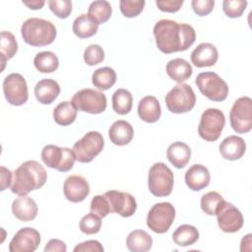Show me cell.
I'll list each match as a JSON object with an SVG mask.
<instances>
[{
	"label": "cell",
	"mask_w": 252,
	"mask_h": 252,
	"mask_svg": "<svg viewBox=\"0 0 252 252\" xmlns=\"http://www.w3.org/2000/svg\"><path fill=\"white\" fill-rule=\"evenodd\" d=\"M153 32L158 48L165 54L184 51L196 39V32L192 26L185 23L179 24L168 19L157 22Z\"/></svg>",
	"instance_id": "cell-1"
},
{
	"label": "cell",
	"mask_w": 252,
	"mask_h": 252,
	"mask_svg": "<svg viewBox=\"0 0 252 252\" xmlns=\"http://www.w3.org/2000/svg\"><path fill=\"white\" fill-rule=\"evenodd\" d=\"M46 179L47 172L38 161L27 160L13 172L11 191L19 196L28 195L31 191L41 188Z\"/></svg>",
	"instance_id": "cell-2"
},
{
	"label": "cell",
	"mask_w": 252,
	"mask_h": 252,
	"mask_svg": "<svg viewBox=\"0 0 252 252\" xmlns=\"http://www.w3.org/2000/svg\"><path fill=\"white\" fill-rule=\"evenodd\" d=\"M24 41L32 46H44L52 43L56 37L55 26L47 20L30 18L21 27Z\"/></svg>",
	"instance_id": "cell-3"
},
{
	"label": "cell",
	"mask_w": 252,
	"mask_h": 252,
	"mask_svg": "<svg viewBox=\"0 0 252 252\" xmlns=\"http://www.w3.org/2000/svg\"><path fill=\"white\" fill-rule=\"evenodd\" d=\"M173 183V172L165 163L156 162L152 165L148 175V186L154 196L166 197L170 195Z\"/></svg>",
	"instance_id": "cell-4"
},
{
	"label": "cell",
	"mask_w": 252,
	"mask_h": 252,
	"mask_svg": "<svg viewBox=\"0 0 252 252\" xmlns=\"http://www.w3.org/2000/svg\"><path fill=\"white\" fill-rule=\"evenodd\" d=\"M165 104L167 109L172 113L188 112L196 104L195 93L188 84H177L165 95Z\"/></svg>",
	"instance_id": "cell-5"
},
{
	"label": "cell",
	"mask_w": 252,
	"mask_h": 252,
	"mask_svg": "<svg viewBox=\"0 0 252 252\" xmlns=\"http://www.w3.org/2000/svg\"><path fill=\"white\" fill-rule=\"evenodd\" d=\"M195 83L206 97L213 101H222L228 94V86L217 73L202 72L196 77Z\"/></svg>",
	"instance_id": "cell-6"
},
{
	"label": "cell",
	"mask_w": 252,
	"mask_h": 252,
	"mask_svg": "<svg viewBox=\"0 0 252 252\" xmlns=\"http://www.w3.org/2000/svg\"><path fill=\"white\" fill-rule=\"evenodd\" d=\"M40 157L45 165L60 172L71 170L77 160L73 149L61 148L55 145L45 146L41 151Z\"/></svg>",
	"instance_id": "cell-7"
},
{
	"label": "cell",
	"mask_w": 252,
	"mask_h": 252,
	"mask_svg": "<svg viewBox=\"0 0 252 252\" xmlns=\"http://www.w3.org/2000/svg\"><path fill=\"white\" fill-rule=\"evenodd\" d=\"M71 101L77 110L91 114L103 112L107 105L106 96L102 92L89 88L78 91L73 95Z\"/></svg>",
	"instance_id": "cell-8"
},
{
	"label": "cell",
	"mask_w": 252,
	"mask_h": 252,
	"mask_svg": "<svg viewBox=\"0 0 252 252\" xmlns=\"http://www.w3.org/2000/svg\"><path fill=\"white\" fill-rule=\"evenodd\" d=\"M224 124L225 117L221 110L219 108H208L201 115L198 134L205 141L215 142L220 138Z\"/></svg>",
	"instance_id": "cell-9"
},
{
	"label": "cell",
	"mask_w": 252,
	"mask_h": 252,
	"mask_svg": "<svg viewBox=\"0 0 252 252\" xmlns=\"http://www.w3.org/2000/svg\"><path fill=\"white\" fill-rule=\"evenodd\" d=\"M104 147L102 135L96 131H90L73 146V151L79 162H91L96 158Z\"/></svg>",
	"instance_id": "cell-10"
},
{
	"label": "cell",
	"mask_w": 252,
	"mask_h": 252,
	"mask_svg": "<svg viewBox=\"0 0 252 252\" xmlns=\"http://www.w3.org/2000/svg\"><path fill=\"white\" fill-rule=\"evenodd\" d=\"M175 219V209L169 202L155 204L147 216L148 227L156 233H164Z\"/></svg>",
	"instance_id": "cell-11"
},
{
	"label": "cell",
	"mask_w": 252,
	"mask_h": 252,
	"mask_svg": "<svg viewBox=\"0 0 252 252\" xmlns=\"http://www.w3.org/2000/svg\"><path fill=\"white\" fill-rule=\"evenodd\" d=\"M231 128L238 134L248 133L252 129V99L249 96L237 98L229 112Z\"/></svg>",
	"instance_id": "cell-12"
},
{
	"label": "cell",
	"mask_w": 252,
	"mask_h": 252,
	"mask_svg": "<svg viewBox=\"0 0 252 252\" xmlns=\"http://www.w3.org/2000/svg\"><path fill=\"white\" fill-rule=\"evenodd\" d=\"M3 93L10 104L23 105L29 98L26 79L19 73L9 74L3 81Z\"/></svg>",
	"instance_id": "cell-13"
},
{
	"label": "cell",
	"mask_w": 252,
	"mask_h": 252,
	"mask_svg": "<svg viewBox=\"0 0 252 252\" xmlns=\"http://www.w3.org/2000/svg\"><path fill=\"white\" fill-rule=\"evenodd\" d=\"M216 216L219 227L223 232L227 233L238 231L244 222L241 212L231 203H228L224 200L220 204L216 212Z\"/></svg>",
	"instance_id": "cell-14"
},
{
	"label": "cell",
	"mask_w": 252,
	"mask_h": 252,
	"mask_svg": "<svg viewBox=\"0 0 252 252\" xmlns=\"http://www.w3.org/2000/svg\"><path fill=\"white\" fill-rule=\"evenodd\" d=\"M110 206L111 213L120 215L123 218L133 216L137 210L135 198L128 192L110 190L104 193Z\"/></svg>",
	"instance_id": "cell-15"
},
{
	"label": "cell",
	"mask_w": 252,
	"mask_h": 252,
	"mask_svg": "<svg viewBox=\"0 0 252 252\" xmlns=\"http://www.w3.org/2000/svg\"><path fill=\"white\" fill-rule=\"evenodd\" d=\"M40 243L39 232L32 227H23L16 232L9 244L10 252H33Z\"/></svg>",
	"instance_id": "cell-16"
},
{
	"label": "cell",
	"mask_w": 252,
	"mask_h": 252,
	"mask_svg": "<svg viewBox=\"0 0 252 252\" xmlns=\"http://www.w3.org/2000/svg\"><path fill=\"white\" fill-rule=\"evenodd\" d=\"M90 184L82 175H70L63 184V192L66 199L73 203L84 201L90 194Z\"/></svg>",
	"instance_id": "cell-17"
},
{
	"label": "cell",
	"mask_w": 252,
	"mask_h": 252,
	"mask_svg": "<svg viewBox=\"0 0 252 252\" xmlns=\"http://www.w3.org/2000/svg\"><path fill=\"white\" fill-rule=\"evenodd\" d=\"M218 58L217 47L209 42L200 43L191 53V62L198 68L213 66L218 61Z\"/></svg>",
	"instance_id": "cell-18"
},
{
	"label": "cell",
	"mask_w": 252,
	"mask_h": 252,
	"mask_svg": "<svg viewBox=\"0 0 252 252\" xmlns=\"http://www.w3.org/2000/svg\"><path fill=\"white\" fill-rule=\"evenodd\" d=\"M185 183L189 189L200 191L210 184L211 175L209 169L203 164H193L185 172Z\"/></svg>",
	"instance_id": "cell-19"
},
{
	"label": "cell",
	"mask_w": 252,
	"mask_h": 252,
	"mask_svg": "<svg viewBox=\"0 0 252 252\" xmlns=\"http://www.w3.org/2000/svg\"><path fill=\"white\" fill-rule=\"evenodd\" d=\"M38 208L34 200L28 195L20 196L12 203V213L21 221H31L37 216Z\"/></svg>",
	"instance_id": "cell-20"
},
{
	"label": "cell",
	"mask_w": 252,
	"mask_h": 252,
	"mask_svg": "<svg viewBox=\"0 0 252 252\" xmlns=\"http://www.w3.org/2000/svg\"><path fill=\"white\" fill-rule=\"evenodd\" d=\"M220 153L224 159L236 160L243 157L246 151L244 140L236 135H231L222 140L220 144Z\"/></svg>",
	"instance_id": "cell-21"
},
{
	"label": "cell",
	"mask_w": 252,
	"mask_h": 252,
	"mask_svg": "<svg viewBox=\"0 0 252 252\" xmlns=\"http://www.w3.org/2000/svg\"><path fill=\"white\" fill-rule=\"evenodd\" d=\"M138 115L147 123L157 122L161 115L159 101L154 95L144 96L138 103Z\"/></svg>",
	"instance_id": "cell-22"
},
{
	"label": "cell",
	"mask_w": 252,
	"mask_h": 252,
	"mask_svg": "<svg viewBox=\"0 0 252 252\" xmlns=\"http://www.w3.org/2000/svg\"><path fill=\"white\" fill-rule=\"evenodd\" d=\"M60 94L59 84L52 79H42L34 87V95L42 104L52 103Z\"/></svg>",
	"instance_id": "cell-23"
},
{
	"label": "cell",
	"mask_w": 252,
	"mask_h": 252,
	"mask_svg": "<svg viewBox=\"0 0 252 252\" xmlns=\"http://www.w3.org/2000/svg\"><path fill=\"white\" fill-rule=\"evenodd\" d=\"M110 142L116 146L128 145L134 136L132 125L125 120H117L112 123L108 130Z\"/></svg>",
	"instance_id": "cell-24"
},
{
	"label": "cell",
	"mask_w": 252,
	"mask_h": 252,
	"mask_svg": "<svg viewBox=\"0 0 252 252\" xmlns=\"http://www.w3.org/2000/svg\"><path fill=\"white\" fill-rule=\"evenodd\" d=\"M166 158L176 168H183L190 160L191 150L186 143L174 142L167 148Z\"/></svg>",
	"instance_id": "cell-25"
},
{
	"label": "cell",
	"mask_w": 252,
	"mask_h": 252,
	"mask_svg": "<svg viewBox=\"0 0 252 252\" xmlns=\"http://www.w3.org/2000/svg\"><path fill=\"white\" fill-rule=\"evenodd\" d=\"M165 70L168 77L178 84L188 80L193 72L191 64L182 58H175L168 61Z\"/></svg>",
	"instance_id": "cell-26"
},
{
	"label": "cell",
	"mask_w": 252,
	"mask_h": 252,
	"mask_svg": "<svg viewBox=\"0 0 252 252\" xmlns=\"http://www.w3.org/2000/svg\"><path fill=\"white\" fill-rule=\"evenodd\" d=\"M126 246L131 252H147L153 246V238L147 231L135 229L128 234Z\"/></svg>",
	"instance_id": "cell-27"
},
{
	"label": "cell",
	"mask_w": 252,
	"mask_h": 252,
	"mask_svg": "<svg viewBox=\"0 0 252 252\" xmlns=\"http://www.w3.org/2000/svg\"><path fill=\"white\" fill-rule=\"evenodd\" d=\"M98 25L88 14L78 16L73 22V32L80 38H88L96 33Z\"/></svg>",
	"instance_id": "cell-28"
},
{
	"label": "cell",
	"mask_w": 252,
	"mask_h": 252,
	"mask_svg": "<svg viewBox=\"0 0 252 252\" xmlns=\"http://www.w3.org/2000/svg\"><path fill=\"white\" fill-rule=\"evenodd\" d=\"M77 111L72 101H62L53 109V119L58 125L68 126L76 120Z\"/></svg>",
	"instance_id": "cell-29"
},
{
	"label": "cell",
	"mask_w": 252,
	"mask_h": 252,
	"mask_svg": "<svg viewBox=\"0 0 252 252\" xmlns=\"http://www.w3.org/2000/svg\"><path fill=\"white\" fill-rule=\"evenodd\" d=\"M112 14V8L108 1L97 0L90 4L88 8L89 17L97 25L107 22Z\"/></svg>",
	"instance_id": "cell-30"
},
{
	"label": "cell",
	"mask_w": 252,
	"mask_h": 252,
	"mask_svg": "<svg viewBox=\"0 0 252 252\" xmlns=\"http://www.w3.org/2000/svg\"><path fill=\"white\" fill-rule=\"evenodd\" d=\"M116 73L112 68L101 67L93 73L92 83L98 90L106 91L116 83Z\"/></svg>",
	"instance_id": "cell-31"
},
{
	"label": "cell",
	"mask_w": 252,
	"mask_h": 252,
	"mask_svg": "<svg viewBox=\"0 0 252 252\" xmlns=\"http://www.w3.org/2000/svg\"><path fill=\"white\" fill-rule=\"evenodd\" d=\"M172 239L178 246H189L199 239V231L191 224H182L175 229Z\"/></svg>",
	"instance_id": "cell-32"
},
{
	"label": "cell",
	"mask_w": 252,
	"mask_h": 252,
	"mask_svg": "<svg viewBox=\"0 0 252 252\" xmlns=\"http://www.w3.org/2000/svg\"><path fill=\"white\" fill-rule=\"evenodd\" d=\"M133 105V96L131 93L126 89H118L112 94V108L113 110L120 114H128Z\"/></svg>",
	"instance_id": "cell-33"
},
{
	"label": "cell",
	"mask_w": 252,
	"mask_h": 252,
	"mask_svg": "<svg viewBox=\"0 0 252 252\" xmlns=\"http://www.w3.org/2000/svg\"><path fill=\"white\" fill-rule=\"evenodd\" d=\"M33 64L40 73H52L59 66L58 57L51 51L38 52L33 58Z\"/></svg>",
	"instance_id": "cell-34"
},
{
	"label": "cell",
	"mask_w": 252,
	"mask_h": 252,
	"mask_svg": "<svg viewBox=\"0 0 252 252\" xmlns=\"http://www.w3.org/2000/svg\"><path fill=\"white\" fill-rule=\"evenodd\" d=\"M17 50H18V42H17L14 34L7 31L1 32L0 54H1L2 70L4 69L6 61L13 58V56L16 54Z\"/></svg>",
	"instance_id": "cell-35"
},
{
	"label": "cell",
	"mask_w": 252,
	"mask_h": 252,
	"mask_svg": "<svg viewBox=\"0 0 252 252\" xmlns=\"http://www.w3.org/2000/svg\"><path fill=\"white\" fill-rule=\"evenodd\" d=\"M223 200L224 199L222 198V196L220 193H218L216 191H210L202 196L201 209L205 214H207L209 216H215L220 204Z\"/></svg>",
	"instance_id": "cell-36"
},
{
	"label": "cell",
	"mask_w": 252,
	"mask_h": 252,
	"mask_svg": "<svg viewBox=\"0 0 252 252\" xmlns=\"http://www.w3.org/2000/svg\"><path fill=\"white\" fill-rule=\"evenodd\" d=\"M80 229L85 234H94L97 233L101 226V220L98 216L94 213L85 215L80 220Z\"/></svg>",
	"instance_id": "cell-37"
},
{
	"label": "cell",
	"mask_w": 252,
	"mask_h": 252,
	"mask_svg": "<svg viewBox=\"0 0 252 252\" xmlns=\"http://www.w3.org/2000/svg\"><path fill=\"white\" fill-rule=\"evenodd\" d=\"M119 4L124 17L134 18L142 13L146 2L144 0H121Z\"/></svg>",
	"instance_id": "cell-38"
},
{
	"label": "cell",
	"mask_w": 252,
	"mask_h": 252,
	"mask_svg": "<svg viewBox=\"0 0 252 252\" xmlns=\"http://www.w3.org/2000/svg\"><path fill=\"white\" fill-rule=\"evenodd\" d=\"M84 61L89 66H94L104 60V51L98 44H91L84 51Z\"/></svg>",
	"instance_id": "cell-39"
},
{
	"label": "cell",
	"mask_w": 252,
	"mask_h": 252,
	"mask_svg": "<svg viewBox=\"0 0 252 252\" xmlns=\"http://www.w3.org/2000/svg\"><path fill=\"white\" fill-rule=\"evenodd\" d=\"M247 6L246 0H224L222 10L228 18H239Z\"/></svg>",
	"instance_id": "cell-40"
},
{
	"label": "cell",
	"mask_w": 252,
	"mask_h": 252,
	"mask_svg": "<svg viewBox=\"0 0 252 252\" xmlns=\"http://www.w3.org/2000/svg\"><path fill=\"white\" fill-rule=\"evenodd\" d=\"M90 210L92 213L95 214L99 218H104L108 214L111 213L109 202L104 194L103 195H95L92 199Z\"/></svg>",
	"instance_id": "cell-41"
},
{
	"label": "cell",
	"mask_w": 252,
	"mask_h": 252,
	"mask_svg": "<svg viewBox=\"0 0 252 252\" xmlns=\"http://www.w3.org/2000/svg\"><path fill=\"white\" fill-rule=\"evenodd\" d=\"M48 6L51 12L60 19H66L72 12V2L70 0H49Z\"/></svg>",
	"instance_id": "cell-42"
},
{
	"label": "cell",
	"mask_w": 252,
	"mask_h": 252,
	"mask_svg": "<svg viewBox=\"0 0 252 252\" xmlns=\"http://www.w3.org/2000/svg\"><path fill=\"white\" fill-rule=\"evenodd\" d=\"M193 11L200 17L209 15L215 6L214 0H193L191 2Z\"/></svg>",
	"instance_id": "cell-43"
},
{
	"label": "cell",
	"mask_w": 252,
	"mask_h": 252,
	"mask_svg": "<svg viewBox=\"0 0 252 252\" xmlns=\"http://www.w3.org/2000/svg\"><path fill=\"white\" fill-rule=\"evenodd\" d=\"M104 249L97 240H87L75 246L74 252H102Z\"/></svg>",
	"instance_id": "cell-44"
},
{
	"label": "cell",
	"mask_w": 252,
	"mask_h": 252,
	"mask_svg": "<svg viewBox=\"0 0 252 252\" xmlns=\"http://www.w3.org/2000/svg\"><path fill=\"white\" fill-rule=\"evenodd\" d=\"M156 4L158 8L162 12L175 13L183 5V0H157Z\"/></svg>",
	"instance_id": "cell-45"
},
{
	"label": "cell",
	"mask_w": 252,
	"mask_h": 252,
	"mask_svg": "<svg viewBox=\"0 0 252 252\" xmlns=\"http://www.w3.org/2000/svg\"><path fill=\"white\" fill-rule=\"evenodd\" d=\"M67 250V246L65 244L64 241L60 240V239H50L46 246L44 247V251L48 252V251H55V252H66Z\"/></svg>",
	"instance_id": "cell-46"
},
{
	"label": "cell",
	"mask_w": 252,
	"mask_h": 252,
	"mask_svg": "<svg viewBox=\"0 0 252 252\" xmlns=\"http://www.w3.org/2000/svg\"><path fill=\"white\" fill-rule=\"evenodd\" d=\"M1 185H0V190L4 191L7 187H9L12 184L13 180V173L6 168L5 166H1Z\"/></svg>",
	"instance_id": "cell-47"
},
{
	"label": "cell",
	"mask_w": 252,
	"mask_h": 252,
	"mask_svg": "<svg viewBox=\"0 0 252 252\" xmlns=\"http://www.w3.org/2000/svg\"><path fill=\"white\" fill-rule=\"evenodd\" d=\"M23 4L28 6L30 9L37 10V9H41L45 4V2L43 0H32V1H23Z\"/></svg>",
	"instance_id": "cell-48"
}]
</instances>
